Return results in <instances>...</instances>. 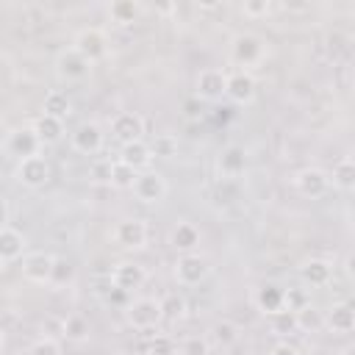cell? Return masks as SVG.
Segmentation results:
<instances>
[{"instance_id": "cell-21", "label": "cell", "mask_w": 355, "mask_h": 355, "mask_svg": "<svg viewBox=\"0 0 355 355\" xmlns=\"http://www.w3.org/2000/svg\"><path fill=\"white\" fill-rule=\"evenodd\" d=\"M25 247H28V241H25V236L19 230H14L11 225L0 227V263L19 261L25 255Z\"/></svg>"}, {"instance_id": "cell-40", "label": "cell", "mask_w": 355, "mask_h": 355, "mask_svg": "<svg viewBox=\"0 0 355 355\" xmlns=\"http://www.w3.org/2000/svg\"><path fill=\"white\" fill-rule=\"evenodd\" d=\"M283 302H286L288 311H300L311 302V297H308L305 288H283Z\"/></svg>"}, {"instance_id": "cell-42", "label": "cell", "mask_w": 355, "mask_h": 355, "mask_svg": "<svg viewBox=\"0 0 355 355\" xmlns=\"http://www.w3.org/2000/svg\"><path fill=\"white\" fill-rule=\"evenodd\" d=\"M183 114H186V119H200L202 116V103L197 97H189L183 103Z\"/></svg>"}, {"instance_id": "cell-45", "label": "cell", "mask_w": 355, "mask_h": 355, "mask_svg": "<svg viewBox=\"0 0 355 355\" xmlns=\"http://www.w3.org/2000/svg\"><path fill=\"white\" fill-rule=\"evenodd\" d=\"M269 355H300V349H297L294 344H288V341H277V344L269 349Z\"/></svg>"}, {"instance_id": "cell-28", "label": "cell", "mask_w": 355, "mask_h": 355, "mask_svg": "<svg viewBox=\"0 0 355 355\" xmlns=\"http://www.w3.org/2000/svg\"><path fill=\"white\" fill-rule=\"evenodd\" d=\"M208 341L216 344V347H230V344H236V341H239V324L230 322V319H219V322H214V324H211V336H208Z\"/></svg>"}, {"instance_id": "cell-4", "label": "cell", "mask_w": 355, "mask_h": 355, "mask_svg": "<svg viewBox=\"0 0 355 355\" xmlns=\"http://www.w3.org/2000/svg\"><path fill=\"white\" fill-rule=\"evenodd\" d=\"M72 47H75L89 64H97V61H103V58L108 55V36H105V31H100V28H80V31L75 33Z\"/></svg>"}, {"instance_id": "cell-39", "label": "cell", "mask_w": 355, "mask_h": 355, "mask_svg": "<svg viewBox=\"0 0 355 355\" xmlns=\"http://www.w3.org/2000/svg\"><path fill=\"white\" fill-rule=\"evenodd\" d=\"M147 352H150V355H175V352H178V347H175L172 336L158 333V336H153V341H150Z\"/></svg>"}, {"instance_id": "cell-38", "label": "cell", "mask_w": 355, "mask_h": 355, "mask_svg": "<svg viewBox=\"0 0 355 355\" xmlns=\"http://www.w3.org/2000/svg\"><path fill=\"white\" fill-rule=\"evenodd\" d=\"M241 14H244L247 19L269 17V14H272V3H269V0H244V3H241Z\"/></svg>"}, {"instance_id": "cell-46", "label": "cell", "mask_w": 355, "mask_h": 355, "mask_svg": "<svg viewBox=\"0 0 355 355\" xmlns=\"http://www.w3.org/2000/svg\"><path fill=\"white\" fill-rule=\"evenodd\" d=\"M8 216H11V208H8V202L0 197V227L8 225Z\"/></svg>"}, {"instance_id": "cell-30", "label": "cell", "mask_w": 355, "mask_h": 355, "mask_svg": "<svg viewBox=\"0 0 355 355\" xmlns=\"http://www.w3.org/2000/svg\"><path fill=\"white\" fill-rule=\"evenodd\" d=\"M269 327H272V333H275V336H280V338L300 333V330H297V313H294V311H288V308H283V311L272 313V316H269Z\"/></svg>"}, {"instance_id": "cell-20", "label": "cell", "mask_w": 355, "mask_h": 355, "mask_svg": "<svg viewBox=\"0 0 355 355\" xmlns=\"http://www.w3.org/2000/svg\"><path fill=\"white\" fill-rule=\"evenodd\" d=\"M6 147H8L11 155H17V161H22V158H28V155H39V150H42V144H39L33 128H17V130L8 136Z\"/></svg>"}, {"instance_id": "cell-36", "label": "cell", "mask_w": 355, "mask_h": 355, "mask_svg": "<svg viewBox=\"0 0 355 355\" xmlns=\"http://www.w3.org/2000/svg\"><path fill=\"white\" fill-rule=\"evenodd\" d=\"M178 355H211V341L205 336H186L178 347Z\"/></svg>"}, {"instance_id": "cell-2", "label": "cell", "mask_w": 355, "mask_h": 355, "mask_svg": "<svg viewBox=\"0 0 355 355\" xmlns=\"http://www.w3.org/2000/svg\"><path fill=\"white\" fill-rule=\"evenodd\" d=\"M263 55H266V42H263V36L250 33V31L233 36V42H230V61H233L236 67H244V69H247V67H255V64L263 61Z\"/></svg>"}, {"instance_id": "cell-13", "label": "cell", "mask_w": 355, "mask_h": 355, "mask_svg": "<svg viewBox=\"0 0 355 355\" xmlns=\"http://www.w3.org/2000/svg\"><path fill=\"white\" fill-rule=\"evenodd\" d=\"M111 136L119 144H130V141H141L144 139V119L136 111H119L111 119Z\"/></svg>"}, {"instance_id": "cell-25", "label": "cell", "mask_w": 355, "mask_h": 355, "mask_svg": "<svg viewBox=\"0 0 355 355\" xmlns=\"http://www.w3.org/2000/svg\"><path fill=\"white\" fill-rule=\"evenodd\" d=\"M89 336H92V324H89V319H86L83 313H69V316H64L61 338H67V341H72V344H83V341H89Z\"/></svg>"}, {"instance_id": "cell-1", "label": "cell", "mask_w": 355, "mask_h": 355, "mask_svg": "<svg viewBox=\"0 0 355 355\" xmlns=\"http://www.w3.org/2000/svg\"><path fill=\"white\" fill-rule=\"evenodd\" d=\"M125 322L139 330V333H147V330H155L161 322H164V313H161V300L155 297H136L125 305Z\"/></svg>"}, {"instance_id": "cell-3", "label": "cell", "mask_w": 355, "mask_h": 355, "mask_svg": "<svg viewBox=\"0 0 355 355\" xmlns=\"http://www.w3.org/2000/svg\"><path fill=\"white\" fill-rule=\"evenodd\" d=\"M130 191H133V197H136L139 202H144V205H155V202H161V200L166 197L169 186H166V178H164L161 172H155V169H144V172L136 175Z\"/></svg>"}, {"instance_id": "cell-43", "label": "cell", "mask_w": 355, "mask_h": 355, "mask_svg": "<svg viewBox=\"0 0 355 355\" xmlns=\"http://www.w3.org/2000/svg\"><path fill=\"white\" fill-rule=\"evenodd\" d=\"M61 324H64V319L50 316V319H44V322H42V333H44V336H50V338H58V336H61Z\"/></svg>"}, {"instance_id": "cell-6", "label": "cell", "mask_w": 355, "mask_h": 355, "mask_svg": "<svg viewBox=\"0 0 355 355\" xmlns=\"http://www.w3.org/2000/svg\"><path fill=\"white\" fill-rule=\"evenodd\" d=\"M17 183H22L25 189H42L50 180V161L44 155H28L22 161H17L14 169Z\"/></svg>"}, {"instance_id": "cell-48", "label": "cell", "mask_w": 355, "mask_h": 355, "mask_svg": "<svg viewBox=\"0 0 355 355\" xmlns=\"http://www.w3.org/2000/svg\"><path fill=\"white\" fill-rule=\"evenodd\" d=\"M341 355H355V347H347V349H344Z\"/></svg>"}, {"instance_id": "cell-12", "label": "cell", "mask_w": 355, "mask_h": 355, "mask_svg": "<svg viewBox=\"0 0 355 355\" xmlns=\"http://www.w3.org/2000/svg\"><path fill=\"white\" fill-rule=\"evenodd\" d=\"M225 97L236 105H250L255 100V78L250 69H236L227 72V86H225Z\"/></svg>"}, {"instance_id": "cell-49", "label": "cell", "mask_w": 355, "mask_h": 355, "mask_svg": "<svg viewBox=\"0 0 355 355\" xmlns=\"http://www.w3.org/2000/svg\"><path fill=\"white\" fill-rule=\"evenodd\" d=\"M114 355H136V352H128V349H122V352H114Z\"/></svg>"}, {"instance_id": "cell-19", "label": "cell", "mask_w": 355, "mask_h": 355, "mask_svg": "<svg viewBox=\"0 0 355 355\" xmlns=\"http://www.w3.org/2000/svg\"><path fill=\"white\" fill-rule=\"evenodd\" d=\"M255 308L263 313V316H272V313H277V311H283L286 308V302H283V286L280 283H275V280H266V283H261L258 288H255Z\"/></svg>"}, {"instance_id": "cell-29", "label": "cell", "mask_w": 355, "mask_h": 355, "mask_svg": "<svg viewBox=\"0 0 355 355\" xmlns=\"http://www.w3.org/2000/svg\"><path fill=\"white\" fill-rule=\"evenodd\" d=\"M141 14V6L136 0H114L108 6V17L116 22V25H130L136 22V17Z\"/></svg>"}, {"instance_id": "cell-11", "label": "cell", "mask_w": 355, "mask_h": 355, "mask_svg": "<svg viewBox=\"0 0 355 355\" xmlns=\"http://www.w3.org/2000/svg\"><path fill=\"white\" fill-rule=\"evenodd\" d=\"M322 327H327L336 336H349L355 330V305L347 300L333 302L327 311H322Z\"/></svg>"}, {"instance_id": "cell-31", "label": "cell", "mask_w": 355, "mask_h": 355, "mask_svg": "<svg viewBox=\"0 0 355 355\" xmlns=\"http://www.w3.org/2000/svg\"><path fill=\"white\" fill-rule=\"evenodd\" d=\"M294 313H297V330L300 333H316V330H322V311L316 305L308 302L305 308H300Z\"/></svg>"}, {"instance_id": "cell-7", "label": "cell", "mask_w": 355, "mask_h": 355, "mask_svg": "<svg viewBox=\"0 0 355 355\" xmlns=\"http://www.w3.org/2000/svg\"><path fill=\"white\" fill-rule=\"evenodd\" d=\"M225 86H227V72L219 67H205L197 75V89L194 97L200 103H216L225 97Z\"/></svg>"}, {"instance_id": "cell-5", "label": "cell", "mask_w": 355, "mask_h": 355, "mask_svg": "<svg viewBox=\"0 0 355 355\" xmlns=\"http://www.w3.org/2000/svg\"><path fill=\"white\" fill-rule=\"evenodd\" d=\"M208 272H211V263H208V258H202L200 252L178 255L175 269H172V275H175V280H178L180 286H200V283L208 277Z\"/></svg>"}, {"instance_id": "cell-26", "label": "cell", "mask_w": 355, "mask_h": 355, "mask_svg": "<svg viewBox=\"0 0 355 355\" xmlns=\"http://www.w3.org/2000/svg\"><path fill=\"white\" fill-rule=\"evenodd\" d=\"M330 183L341 191H352L355 189V158L352 155H344L333 164V175H327Z\"/></svg>"}, {"instance_id": "cell-34", "label": "cell", "mask_w": 355, "mask_h": 355, "mask_svg": "<svg viewBox=\"0 0 355 355\" xmlns=\"http://www.w3.org/2000/svg\"><path fill=\"white\" fill-rule=\"evenodd\" d=\"M150 150H153V158H175V155H178V136H172V133H158V136L150 141Z\"/></svg>"}, {"instance_id": "cell-24", "label": "cell", "mask_w": 355, "mask_h": 355, "mask_svg": "<svg viewBox=\"0 0 355 355\" xmlns=\"http://www.w3.org/2000/svg\"><path fill=\"white\" fill-rule=\"evenodd\" d=\"M31 128H33V133H36V139H39L42 147H44V144H58V141L64 139V122L55 119V116L39 114Z\"/></svg>"}, {"instance_id": "cell-18", "label": "cell", "mask_w": 355, "mask_h": 355, "mask_svg": "<svg viewBox=\"0 0 355 355\" xmlns=\"http://www.w3.org/2000/svg\"><path fill=\"white\" fill-rule=\"evenodd\" d=\"M200 241H202V233H200V227L194 225V222H178L175 227H172V233H169V244L178 250V255H189V252H197V247H200Z\"/></svg>"}, {"instance_id": "cell-50", "label": "cell", "mask_w": 355, "mask_h": 355, "mask_svg": "<svg viewBox=\"0 0 355 355\" xmlns=\"http://www.w3.org/2000/svg\"><path fill=\"white\" fill-rule=\"evenodd\" d=\"M0 155H3V141H0Z\"/></svg>"}, {"instance_id": "cell-33", "label": "cell", "mask_w": 355, "mask_h": 355, "mask_svg": "<svg viewBox=\"0 0 355 355\" xmlns=\"http://www.w3.org/2000/svg\"><path fill=\"white\" fill-rule=\"evenodd\" d=\"M186 311H189V305H186V300H183L180 294H166V297H161V313H164L166 322H180V319L186 316Z\"/></svg>"}, {"instance_id": "cell-47", "label": "cell", "mask_w": 355, "mask_h": 355, "mask_svg": "<svg viewBox=\"0 0 355 355\" xmlns=\"http://www.w3.org/2000/svg\"><path fill=\"white\" fill-rule=\"evenodd\" d=\"M3 347H6V333H3V327H0V352H3Z\"/></svg>"}, {"instance_id": "cell-41", "label": "cell", "mask_w": 355, "mask_h": 355, "mask_svg": "<svg viewBox=\"0 0 355 355\" xmlns=\"http://www.w3.org/2000/svg\"><path fill=\"white\" fill-rule=\"evenodd\" d=\"M103 300H105L108 305H122V308H125V305L130 302V294L122 291V288H116V286H108V291L103 294Z\"/></svg>"}, {"instance_id": "cell-17", "label": "cell", "mask_w": 355, "mask_h": 355, "mask_svg": "<svg viewBox=\"0 0 355 355\" xmlns=\"http://www.w3.org/2000/svg\"><path fill=\"white\" fill-rule=\"evenodd\" d=\"M55 255L50 252H25L22 255V277L31 283H50Z\"/></svg>"}, {"instance_id": "cell-15", "label": "cell", "mask_w": 355, "mask_h": 355, "mask_svg": "<svg viewBox=\"0 0 355 355\" xmlns=\"http://www.w3.org/2000/svg\"><path fill=\"white\" fill-rule=\"evenodd\" d=\"M108 280H111V286H116V288L133 294L136 288L144 286V280H147V269H144L141 263L122 261V263H116V266L111 269V277H108Z\"/></svg>"}, {"instance_id": "cell-9", "label": "cell", "mask_w": 355, "mask_h": 355, "mask_svg": "<svg viewBox=\"0 0 355 355\" xmlns=\"http://www.w3.org/2000/svg\"><path fill=\"white\" fill-rule=\"evenodd\" d=\"M92 72V64L75 50V47H67L55 55V75L67 83H75V80H86Z\"/></svg>"}, {"instance_id": "cell-8", "label": "cell", "mask_w": 355, "mask_h": 355, "mask_svg": "<svg viewBox=\"0 0 355 355\" xmlns=\"http://www.w3.org/2000/svg\"><path fill=\"white\" fill-rule=\"evenodd\" d=\"M147 236H150L147 222L139 219V216L122 219V222H116L114 230H111V239H114L122 250H141V247L147 244Z\"/></svg>"}, {"instance_id": "cell-14", "label": "cell", "mask_w": 355, "mask_h": 355, "mask_svg": "<svg viewBox=\"0 0 355 355\" xmlns=\"http://www.w3.org/2000/svg\"><path fill=\"white\" fill-rule=\"evenodd\" d=\"M294 186H297V191L302 194V197H322V194H327V189H330V178H327V172L324 169H319V166H305V169H300L297 175H294Z\"/></svg>"}, {"instance_id": "cell-16", "label": "cell", "mask_w": 355, "mask_h": 355, "mask_svg": "<svg viewBox=\"0 0 355 355\" xmlns=\"http://www.w3.org/2000/svg\"><path fill=\"white\" fill-rule=\"evenodd\" d=\"M216 169H219L222 180H236V178H241L244 169H247V150H244L241 144H227V147L219 153V158H216Z\"/></svg>"}, {"instance_id": "cell-23", "label": "cell", "mask_w": 355, "mask_h": 355, "mask_svg": "<svg viewBox=\"0 0 355 355\" xmlns=\"http://www.w3.org/2000/svg\"><path fill=\"white\" fill-rule=\"evenodd\" d=\"M119 161L128 164V166H133L136 172H144V169H150V164H153V150H150V144H147L144 139H141V141H130V144H122Z\"/></svg>"}, {"instance_id": "cell-32", "label": "cell", "mask_w": 355, "mask_h": 355, "mask_svg": "<svg viewBox=\"0 0 355 355\" xmlns=\"http://www.w3.org/2000/svg\"><path fill=\"white\" fill-rule=\"evenodd\" d=\"M136 169L133 166H128V164H122L119 158L116 161H111V178H108V183L114 186V189H133V180H136Z\"/></svg>"}, {"instance_id": "cell-10", "label": "cell", "mask_w": 355, "mask_h": 355, "mask_svg": "<svg viewBox=\"0 0 355 355\" xmlns=\"http://www.w3.org/2000/svg\"><path fill=\"white\" fill-rule=\"evenodd\" d=\"M69 144L75 153L80 155H97L105 144V133L97 122H80L72 133H69Z\"/></svg>"}, {"instance_id": "cell-37", "label": "cell", "mask_w": 355, "mask_h": 355, "mask_svg": "<svg viewBox=\"0 0 355 355\" xmlns=\"http://www.w3.org/2000/svg\"><path fill=\"white\" fill-rule=\"evenodd\" d=\"M28 355H61V341L58 338H50V336H39L28 347Z\"/></svg>"}, {"instance_id": "cell-44", "label": "cell", "mask_w": 355, "mask_h": 355, "mask_svg": "<svg viewBox=\"0 0 355 355\" xmlns=\"http://www.w3.org/2000/svg\"><path fill=\"white\" fill-rule=\"evenodd\" d=\"M92 178L108 183V178H111V161H97V164L92 166Z\"/></svg>"}, {"instance_id": "cell-35", "label": "cell", "mask_w": 355, "mask_h": 355, "mask_svg": "<svg viewBox=\"0 0 355 355\" xmlns=\"http://www.w3.org/2000/svg\"><path fill=\"white\" fill-rule=\"evenodd\" d=\"M72 277H75L72 261L55 255V261H53V275H50V286H67V283H72Z\"/></svg>"}, {"instance_id": "cell-27", "label": "cell", "mask_w": 355, "mask_h": 355, "mask_svg": "<svg viewBox=\"0 0 355 355\" xmlns=\"http://www.w3.org/2000/svg\"><path fill=\"white\" fill-rule=\"evenodd\" d=\"M42 114H47V116H55V119H67L69 114H72V100L67 97V92H58V89H53V92H47L44 94V103H42Z\"/></svg>"}, {"instance_id": "cell-22", "label": "cell", "mask_w": 355, "mask_h": 355, "mask_svg": "<svg viewBox=\"0 0 355 355\" xmlns=\"http://www.w3.org/2000/svg\"><path fill=\"white\" fill-rule=\"evenodd\" d=\"M300 277H302V283H308L313 288H322V286H327L333 280V266L324 258H308L300 266Z\"/></svg>"}]
</instances>
